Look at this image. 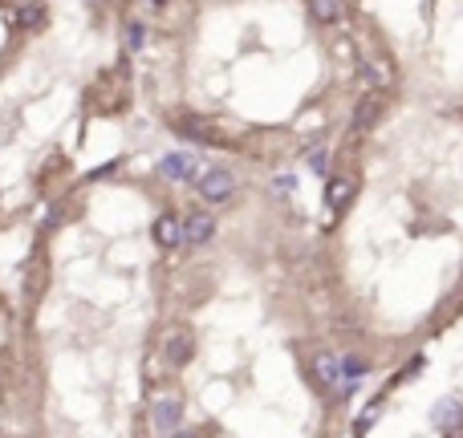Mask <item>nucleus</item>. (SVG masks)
I'll list each match as a JSON object with an SVG mask.
<instances>
[{
  "label": "nucleus",
  "instance_id": "f257e3e1",
  "mask_svg": "<svg viewBox=\"0 0 463 438\" xmlns=\"http://www.w3.org/2000/svg\"><path fill=\"white\" fill-rule=\"evenodd\" d=\"M199 195H203V203H228L232 195H236V175H232L228 166H212V171H203L199 175Z\"/></svg>",
  "mask_w": 463,
  "mask_h": 438
},
{
  "label": "nucleus",
  "instance_id": "f03ea898",
  "mask_svg": "<svg viewBox=\"0 0 463 438\" xmlns=\"http://www.w3.org/2000/svg\"><path fill=\"white\" fill-rule=\"evenodd\" d=\"M183 422V402L179 398H159L150 406V430L155 434H175Z\"/></svg>",
  "mask_w": 463,
  "mask_h": 438
},
{
  "label": "nucleus",
  "instance_id": "7ed1b4c3",
  "mask_svg": "<svg viewBox=\"0 0 463 438\" xmlns=\"http://www.w3.org/2000/svg\"><path fill=\"white\" fill-rule=\"evenodd\" d=\"M163 357L167 365H191V357H196V337H191V329H171L163 341Z\"/></svg>",
  "mask_w": 463,
  "mask_h": 438
},
{
  "label": "nucleus",
  "instance_id": "20e7f679",
  "mask_svg": "<svg viewBox=\"0 0 463 438\" xmlns=\"http://www.w3.org/2000/svg\"><path fill=\"white\" fill-rule=\"evenodd\" d=\"M431 426H435L439 434H451V430L463 426V402L455 394H447V398H439V402L431 406Z\"/></svg>",
  "mask_w": 463,
  "mask_h": 438
},
{
  "label": "nucleus",
  "instance_id": "39448f33",
  "mask_svg": "<svg viewBox=\"0 0 463 438\" xmlns=\"http://www.w3.org/2000/svg\"><path fill=\"white\" fill-rule=\"evenodd\" d=\"M309 370H313V377H317V382H321L325 389H342V353H330V349H321V353H313Z\"/></svg>",
  "mask_w": 463,
  "mask_h": 438
},
{
  "label": "nucleus",
  "instance_id": "423d86ee",
  "mask_svg": "<svg viewBox=\"0 0 463 438\" xmlns=\"http://www.w3.org/2000/svg\"><path fill=\"white\" fill-rule=\"evenodd\" d=\"M196 150H171V154H163V162H159V171H163L171 183H187V178L196 175Z\"/></svg>",
  "mask_w": 463,
  "mask_h": 438
},
{
  "label": "nucleus",
  "instance_id": "0eeeda50",
  "mask_svg": "<svg viewBox=\"0 0 463 438\" xmlns=\"http://www.w3.org/2000/svg\"><path fill=\"white\" fill-rule=\"evenodd\" d=\"M215 236V219L208 211H191L183 219V243H208Z\"/></svg>",
  "mask_w": 463,
  "mask_h": 438
},
{
  "label": "nucleus",
  "instance_id": "6e6552de",
  "mask_svg": "<svg viewBox=\"0 0 463 438\" xmlns=\"http://www.w3.org/2000/svg\"><path fill=\"white\" fill-rule=\"evenodd\" d=\"M354 191H358V183L349 175H342V178H330V187H325V207L330 211H342L354 199Z\"/></svg>",
  "mask_w": 463,
  "mask_h": 438
},
{
  "label": "nucleus",
  "instance_id": "1a4fd4ad",
  "mask_svg": "<svg viewBox=\"0 0 463 438\" xmlns=\"http://www.w3.org/2000/svg\"><path fill=\"white\" fill-rule=\"evenodd\" d=\"M155 243H159V248H179L183 243V219L159 215V219H155Z\"/></svg>",
  "mask_w": 463,
  "mask_h": 438
},
{
  "label": "nucleus",
  "instance_id": "9d476101",
  "mask_svg": "<svg viewBox=\"0 0 463 438\" xmlns=\"http://www.w3.org/2000/svg\"><path fill=\"white\" fill-rule=\"evenodd\" d=\"M378 114H382V102L374 94H366L362 102H358V110H354V130H370L378 122Z\"/></svg>",
  "mask_w": 463,
  "mask_h": 438
},
{
  "label": "nucleus",
  "instance_id": "9b49d317",
  "mask_svg": "<svg viewBox=\"0 0 463 438\" xmlns=\"http://www.w3.org/2000/svg\"><path fill=\"white\" fill-rule=\"evenodd\" d=\"M309 13L317 25H337L342 20V0H309Z\"/></svg>",
  "mask_w": 463,
  "mask_h": 438
},
{
  "label": "nucleus",
  "instance_id": "f8f14e48",
  "mask_svg": "<svg viewBox=\"0 0 463 438\" xmlns=\"http://www.w3.org/2000/svg\"><path fill=\"white\" fill-rule=\"evenodd\" d=\"M175 134H187V138H199V142H212L215 130L199 118H175Z\"/></svg>",
  "mask_w": 463,
  "mask_h": 438
},
{
  "label": "nucleus",
  "instance_id": "ddd939ff",
  "mask_svg": "<svg viewBox=\"0 0 463 438\" xmlns=\"http://www.w3.org/2000/svg\"><path fill=\"white\" fill-rule=\"evenodd\" d=\"M362 78L374 81V85H386V81H390V69L378 65V61H362Z\"/></svg>",
  "mask_w": 463,
  "mask_h": 438
},
{
  "label": "nucleus",
  "instance_id": "4468645a",
  "mask_svg": "<svg viewBox=\"0 0 463 438\" xmlns=\"http://www.w3.org/2000/svg\"><path fill=\"white\" fill-rule=\"evenodd\" d=\"M126 45H131L134 53H138V49L147 45V29H143L138 20H131V25H126Z\"/></svg>",
  "mask_w": 463,
  "mask_h": 438
},
{
  "label": "nucleus",
  "instance_id": "2eb2a0df",
  "mask_svg": "<svg viewBox=\"0 0 463 438\" xmlns=\"http://www.w3.org/2000/svg\"><path fill=\"white\" fill-rule=\"evenodd\" d=\"M325 166H330V150H325V146L309 150V171H313V175H325Z\"/></svg>",
  "mask_w": 463,
  "mask_h": 438
},
{
  "label": "nucleus",
  "instance_id": "dca6fc26",
  "mask_svg": "<svg viewBox=\"0 0 463 438\" xmlns=\"http://www.w3.org/2000/svg\"><path fill=\"white\" fill-rule=\"evenodd\" d=\"M41 20V8H25V13L17 16V25H37Z\"/></svg>",
  "mask_w": 463,
  "mask_h": 438
},
{
  "label": "nucleus",
  "instance_id": "f3484780",
  "mask_svg": "<svg viewBox=\"0 0 463 438\" xmlns=\"http://www.w3.org/2000/svg\"><path fill=\"white\" fill-rule=\"evenodd\" d=\"M272 187H281V195H289V191H293V178L281 175V178H272Z\"/></svg>",
  "mask_w": 463,
  "mask_h": 438
}]
</instances>
